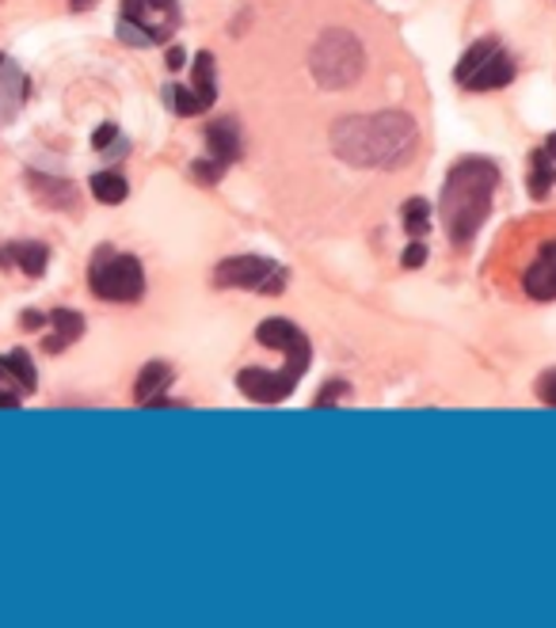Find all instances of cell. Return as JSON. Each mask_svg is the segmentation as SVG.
<instances>
[{
	"label": "cell",
	"mask_w": 556,
	"mask_h": 628,
	"mask_svg": "<svg viewBox=\"0 0 556 628\" xmlns=\"http://www.w3.org/2000/svg\"><path fill=\"white\" fill-rule=\"evenodd\" d=\"M454 76H458V84L469 92H499L515 81V61L511 53L499 46V38L488 35L461 53Z\"/></svg>",
	"instance_id": "6"
},
{
	"label": "cell",
	"mask_w": 556,
	"mask_h": 628,
	"mask_svg": "<svg viewBox=\"0 0 556 628\" xmlns=\"http://www.w3.org/2000/svg\"><path fill=\"white\" fill-rule=\"evenodd\" d=\"M0 389H12V392H20V397H31V392L38 389L35 362H31L27 351L0 354Z\"/></svg>",
	"instance_id": "14"
},
{
	"label": "cell",
	"mask_w": 556,
	"mask_h": 628,
	"mask_svg": "<svg viewBox=\"0 0 556 628\" xmlns=\"http://www.w3.org/2000/svg\"><path fill=\"white\" fill-rule=\"evenodd\" d=\"M88 286L99 301H114V305H134L145 293V270L134 255L114 252L111 244L96 247L88 263Z\"/></svg>",
	"instance_id": "4"
},
{
	"label": "cell",
	"mask_w": 556,
	"mask_h": 628,
	"mask_svg": "<svg viewBox=\"0 0 556 628\" xmlns=\"http://www.w3.org/2000/svg\"><path fill=\"white\" fill-rule=\"evenodd\" d=\"M362 69H366V50H362V43L351 31H324L313 50H309V73L328 92L351 88L362 76Z\"/></svg>",
	"instance_id": "3"
},
{
	"label": "cell",
	"mask_w": 556,
	"mask_h": 628,
	"mask_svg": "<svg viewBox=\"0 0 556 628\" xmlns=\"http://www.w3.org/2000/svg\"><path fill=\"white\" fill-rule=\"evenodd\" d=\"M168 107H172L180 119H195V114H206L214 104H218V69H214V53L203 50L195 53V76L191 84H168L160 92Z\"/></svg>",
	"instance_id": "8"
},
{
	"label": "cell",
	"mask_w": 556,
	"mask_h": 628,
	"mask_svg": "<svg viewBox=\"0 0 556 628\" xmlns=\"http://www.w3.org/2000/svg\"><path fill=\"white\" fill-rule=\"evenodd\" d=\"M256 339L264 347H271V351L282 354L286 362H293L298 370H309V362H313V343L305 339V331L298 328V324L290 321H264L256 328Z\"/></svg>",
	"instance_id": "11"
},
{
	"label": "cell",
	"mask_w": 556,
	"mask_h": 628,
	"mask_svg": "<svg viewBox=\"0 0 556 628\" xmlns=\"http://www.w3.org/2000/svg\"><path fill=\"white\" fill-rule=\"evenodd\" d=\"M237 157H241V130H237V122L233 119L210 122L206 126V160L191 165V176L198 183H206V188H214L237 165Z\"/></svg>",
	"instance_id": "9"
},
{
	"label": "cell",
	"mask_w": 556,
	"mask_h": 628,
	"mask_svg": "<svg viewBox=\"0 0 556 628\" xmlns=\"http://www.w3.org/2000/svg\"><path fill=\"white\" fill-rule=\"evenodd\" d=\"M27 96H31L27 73H23V69L15 65L8 53H0V126H4V122H12L15 114L23 111Z\"/></svg>",
	"instance_id": "12"
},
{
	"label": "cell",
	"mask_w": 556,
	"mask_h": 628,
	"mask_svg": "<svg viewBox=\"0 0 556 628\" xmlns=\"http://www.w3.org/2000/svg\"><path fill=\"white\" fill-rule=\"evenodd\" d=\"M119 142V126H114V122H104V126L96 130V134H92V145H96V149H111V145Z\"/></svg>",
	"instance_id": "25"
},
{
	"label": "cell",
	"mask_w": 556,
	"mask_h": 628,
	"mask_svg": "<svg viewBox=\"0 0 556 628\" xmlns=\"http://www.w3.org/2000/svg\"><path fill=\"white\" fill-rule=\"evenodd\" d=\"M180 31V0H122L119 38L126 46H165Z\"/></svg>",
	"instance_id": "5"
},
{
	"label": "cell",
	"mask_w": 556,
	"mask_h": 628,
	"mask_svg": "<svg viewBox=\"0 0 556 628\" xmlns=\"http://www.w3.org/2000/svg\"><path fill=\"white\" fill-rule=\"evenodd\" d=\"M301 377H305V370H298L293 362L282 359L278 370H259V366L241 370L237 389H241L249 400H256V404H278V400H286L293 389H298Z\"/></svg>",
	"instance_id": "10"
},
{
	"label": "cell",
	"mask_w": 556,
	"mask_h": 628,
	"mask_svg": "<svg viewBox=\"0 0 556 628\" xmlns=\"http://www.w3.org/2000/svg\"><path fill=\"white\" fill-rule=\"evenodd\" d=\"M499 191V165L488 157H466L450 168L438 195V217L454 247H469L481 225L492 217V203Z\"/></svg>",
	"instance_id": "2"
},
{
	"label": "cell",
	"mask_w": 556,
	"mask_h": 628,
	"mask_svg": "<svg viewBox=\"0 0 556 628\" xmlns=\"http://www.w3.org/2000/svg\"><path fill=\"white\" fill-rule=\"evenodd\" d=\"M172 377H176V374H172V366H168V362H149V366H145L142 374H137L134 400H137V404L149 408L157 397H165V389L172 385Z\"/></svg>",
	"instance_id": "18"
},
{
	"label": "cell",
	"mask_w": 556,
	"mask_h": 628,
	"mask_svg": "<svg viewBox=\"0 0 556 628\" xmlns=\"http://www.w3.org/2000/svg\"><path fill=\"white\" fill-rule=\"evenodd\" d=\"M537 400L556 408V370H545V374L537 377Z\"/></svg>",
	"instance_id": "23"
},
{
	"label": "cell",
	"mask_w": 556,
	"mask_h": 628,
	"mask_svg": "<svg viewBox=\"0 0 556 628\" xmlns=\"http://www.w3.org/2000/svg\"><path fill=\"white\" fill-rule=\"evenodd\" d=\"M545 153H549V157H553V165H556V134L545 137Z\"/></svg>",
	"instance_id": "29"
},
{
	"label": "cell",
	"mask_w": 556,
	"mask_h": 628,
	"mask_svg": "<svg viewBox=\"0 0 556 628\" xmlns=\"http://www.w3.org/2000/svg\"><path fill=\"white\" fill-rule=\"evenodd\" d=\"M46 324H50V331H46L43 347L50 354H61L65 347H73L76 339L84 336V316L76 313V309H53V313L46 316Z\"/></svg>",
	"instance_id": "16"
},
{
	"label": "cell",
	"mask_w": 556,
	"mask_h": 628,
	"mask_svg": "<svg viewBox=\"0 0 556 628\" xmlns=\"http://www.w3.org/2000/svg\"><path fill=\"white\" fill-rule=\"evenodd\" d=\"M46 263H50V247L38 244V240H20V244L0 247V267H20L27 278H43Z\"/></svg>",
	"instance_id": "15"
},
{
	"label": "cell",
	"mask_w": 556,
	"mask_h": 628,
	"mask_svg": "<svg viewBox=\"0 0 556 628\" xmlns=\"http://www.w3.org/2000/svg\"><path fill=\"white\" fill-rule=\"evenodd\" d=\"M400 217H404V229L412 232V237H427L431 232V203L427 198H408V203L400 206Z\"/></svg>",
	"instance_id": "21"
},
{
	"label": "cell",
	"mask_w": 556,
	"mask_h": 628,
	"mask_svg": "<svg viewBox=\"0 0 556 628\" xmlns=\"http://www.w3.org/2000/svg\"><path fill=\"white\" fill-rule=\"evenodd\" d=\"M73 8H92V0H73Z\"/></svg>",
	"instance_id": "30"
},
{
	"label": "cell",
	"mask_w": 556,
	"mask_h": 628,
	"mask_svg": "<svg viewBox=\"0 0 556 628\" xmlns=\"http://www.w3.org/2000/svg\"><path fill=\"white\" fill-rule=\"evenodd\" d=\"M522 290L534 301H556V240H545L537 247L534 263L522 275Z\"/></svg>",
	"instance_id": "13"
},
{
	"label": "cell",
	"mask_w": 556,
	"mask_h": 628,
	"mask_svg": "<svg viewBox=\"0 0 556 628\" xmlns=\"http://www.w3.org/2000/svg\"><path fill=\"white\" fill-rule=\"evenodd\" d=\"M400 263H404L408 270L423 267V263H427V244H420V240H412V244L404 247V255H400Z\"/></svg>",
	"instance_id": "24"
},
{
	"label": "cell",
	"mask_w": 556,
	"mask_h": 628,
	"mask_svg": "<svg viewBox=\"0 0 556 628\" xmlns=\"http://www.w3.org/2000/svg\"><path fill=\"white\" fill-rule=\"evenodd\" d=\"M88 188H92V195H96V203H104V206H119V203H126V195H130L126 180H122L119 172H96Z\"/></svg>",
	"instance_id": "20"
},
{
	"label": "cell",
	"mask_w": 556,
	"mask_h": 628,
	"mask_svg": "<svg viewBox=\"0 0 556 628\" xmlns=\"http://www.w3.org/2000/svg\"><path fill=\"white\" fill-rule=\"evenodd\" d=\"M20 404H23V397H20V392L0 389V408H20Z\"/></svg>",
	"instance_id": "27"
},
{
	"label": "cell",
	"mask_w": 556,
	"mask_h": 628,
	"mask_svg": "<svg viewBox=\"0 0 556 628\" xmlns=\"http://www.w3.org/2000/svg\"><path fill=\"white\" fill-rule=\"evenodd\" d=\"M420 130L404 111H370L347 114L331 126V153L351 168L370 172H397L412 165Z\"/></svg>",
	"instance_id": "1"
},
{
	"label": "cell",
	"mask_w": 556,
	"mask_h": 628,
	"mask_svg": "<svg viewBox=\"0 0 556 628\" xmlns=\"http://www.w3.org/2000/svg\"><path fill=\"white\" fill-rule=\"evenodd\" d=\"M214 286L278 298V293L290 286V270H286L282 263L259 259V255H233V259H221L218 267H214Z\"/></svg>",
	"instance_id": "7"
},
{
	"label": "cell",
	"mask_w": 556,
	"mask_h": 628,
	"mask_svg": "<svg viewBox=\"0 0 556 628\" xmlns=\"http://www.w3.org/2000/svg\"><path fill=\"white\" fill-rule=\"evenodd\" d=\"M27 183H31V195H35L43 206H50V209H76V188L69 180H53V176L31 172Z\"/></svg>",
	"instance_id": "17"
},
{
	"label": "cell",
	"mask_w": 556,
	"mask_h": 628,
	"mask_svg": "<svg viewBox=\"0 0 556 628\" xmlns=\"http://www.w3.org/2000/svg\"><path fill=\"white\" fill-rule=\"evenodd\" d=\"M183 61H188V53H183L180 46H172V50H168V69H183Z\"/></svg>",
	"instance_id": "28"
},
{
	"label": "cell",
	"mask_w": 556,
	"mask_h": 628,
	"mask_svg": "<svg viewBox=\"0 0 556 628\" xmlns=\"http://www.w3.org/2000/svg\"><path fill=\"white\" fill-rule=\"evenodd\" d=\"M347 397H351V389H347L343 382H331V385H324L321 397H316L313 404L316 408H331V404H339V400H347Z\"/></svg>",
	"instance_id": "22"
},
{
	"label": "cell",
	"mask_w": 556,
	"mask_h": 628,
	"mask_svg": "<svg viewBox=\"0 0 556 628\" xmlns=\"http://www.w3.org/2000/svg\"><path fill=\"white\" fill-rule=\"evenodd\" d=\"M20 324H23V328H31V331H38V328L46 324V316H43V313H23Z\"/></svg>",
	"instance_id": "26"
},
{
	"label": "cell",
	"mask_w": 556,
	"mask_h": 628,
	"mask_svg": "<svg viewBox=\"0 0 556 628\" xmlns=\"http://www.w3.org/2000/svg\"><path fill=\"white\" fill-rule=\"evenodd\" d=\"M556 188V165L545 149H534L530 153V172H527V191L534 203H545L549 191Z\"/></svg>",
	"instance_id": "19"
}]
</instances>
